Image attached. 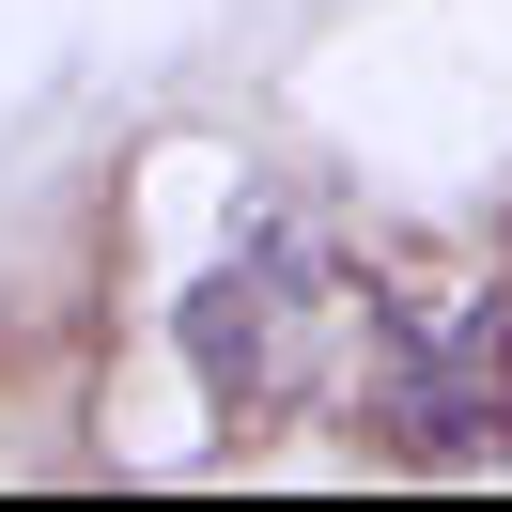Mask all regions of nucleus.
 Instances as JSON below:
<instances>
[{
	"label": "nucleus",
	"mask_w": 512,
	"mask_h": 512,
	"mask_svg": "<svg viewBox=\"0 0 512 512\" xmlns=\"http://www.w3.org/2000/svg\"><path fill=\"white\" fill-rule=\"evenodd\" d=\"M373 326L388 295L342 280V249H311L295 218H264L218 280L187 295V357L233 419H280V404H326V388H373Z\"/></svg>",
	"instance_id": "f257e3e1"
},
{
	"label": "nucleus",
	"mask_w": 512,
	"mask_h": 512,
	"mask_svg": "<svg viewBox=\"0 0 512 512\" xmlns=\"http://www.w3.org/2000/svg\"><path fill=\"white\" fill-rule=\"evenodd\" d=\"M373 419L404 450H497L512 435V280L388 295V326H373Z\"/></svg>",
	"instance_id": "f03ea898"
}]
</instances>
